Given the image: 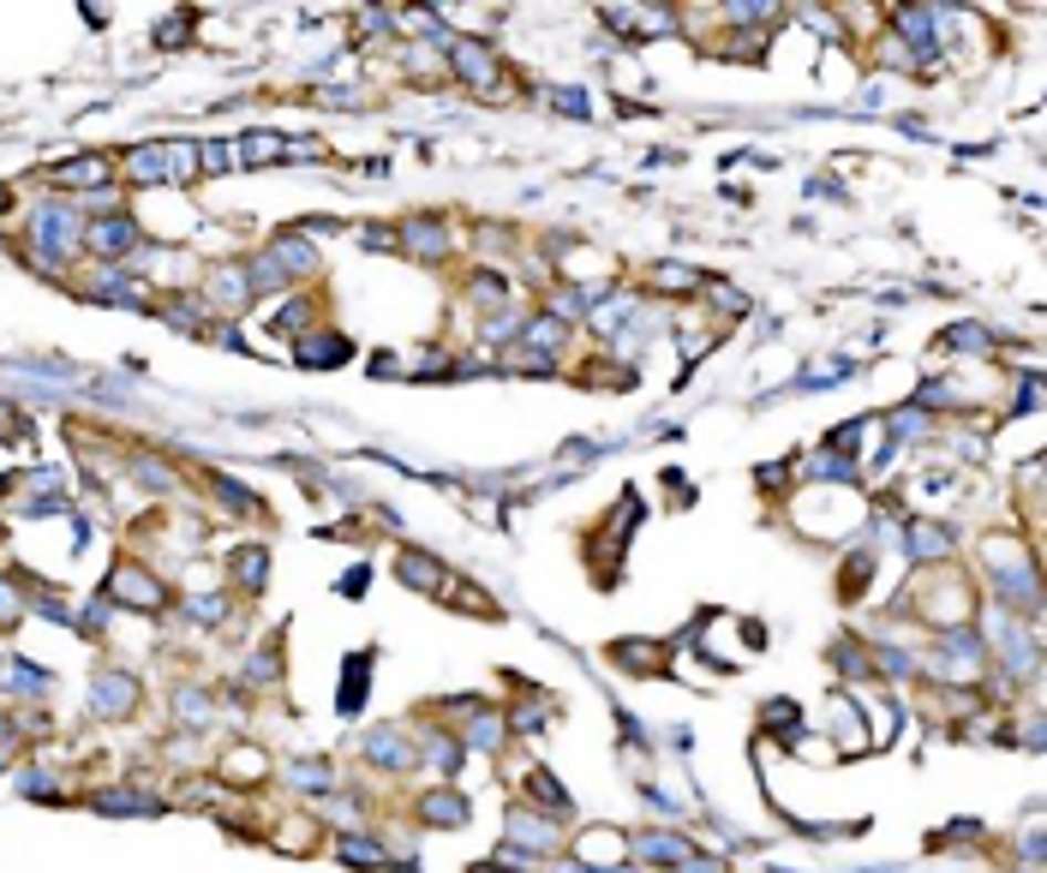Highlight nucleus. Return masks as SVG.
Here are the masks:
<instances>
[{
	"label": "nucleus",
	"instance_id": "obj_1",
	"mask_svg": "<svg viewBox=\"0 0 1047 873\" xmlns=\"http://www.w3.org/2000/svg\"><path fill=\"white\" fill-rule=\"evenodd\" d=\"M449 54H455L449 72L467 84V91H497V79H504V61H497V49H485V42L467 37V42H449Z\"/></svg>",
	"mask_w": 1047,
	"mask_h": 873
},
{
	"label": "nucleus",
	"instance_id": "obj_2",
	"mask_svg": "<svg viewBox=\"0 0 1047 873\" xmlns=\"http://www.w3.org/2000/svg\"><path fill=\"white\" fill-rule=\"evenodd\" d=\"M138 180H168V174H198V150L191 144H156V150H138L132 162Z\"/></svg>",
	"mask_w": 1047,
	"mask_h": 873
},
{
	"label": "nucleus",
	"instance_id": "obj_3",
	"mask_svg": "<svg viewBox=\"0 0 1047 873\" xmlns=\"http://www.w3.org/2000/svg\"><path fill=\"white\" fill-rule=\"evenodd\" d=\"M402 240V251H413V258H444L449 251V228L444 221H432V216H407V228L395 233Z\"/></svg>",
	"mask_w": 1047,
	"mask_h": 873
},
{
	"label": "nucleus",
	"instance_id": "obj_4",
	"mask_svg": "<svg viewBox=\"0 0 1047 873\" xmlns=\"http://www.w3.org/2000/svg\"><path fill=\"white\" fill-rule=\"evenodd\" d=\"M84 240H91L96 258H126V251L138 246V228H132L126 216H114V221H102V228H91Z\"/></svg>",
	"mask_w": 1047,
	"mask_h": 873
},
{
	"label": "nucleus",
	"instance_id": "obj_5",
	"mask_svg": "<svg viewBox=\"0 0 1047 873\" xmlns=\"http://www.w3.org/2000/svg\"><path fill=\"white\" fill-rule=\"evenodd\" d=\"M300 347H305V353H300L305 365H330V360L342 365V360H348V342H342V335H305Z\"/></svg>",
	"mask_w": 1047,
	"mask_h": 873
},
{
	"label": "nucleus",
	"instance_id": "obj_6",
	"mask_svg": "<svg viewBox=\"0 0 1047 873\" xmlns=\"http://www.w3.org/2000/svg\"><path fill=\"white\" fill-rule=\"evenodd\" d=\"M210 293H216V305H246V276L234 270V263H222L210 281Z\"/></svg>",
	"mask_w": 1047,
	"mask_h": 873
},
{
	"label": "nucleus",
	"instance_id": "obj_7",
	"mask_svg": "<svg viewBox=\"0 0 1047 873\" xmlns=\"http://www.w3.org/2000/svg\"><path fill=\"white\" fill-rule=\"evenodd\" d=\"M987 342H994V335H987L982 323H964V330H952V335H946V347H952V353H987Z\"/></svg>",
	"mask_w": 1047,
	"mask_h": 873
},
{
	"label": "nucleus",
	"instance_id": "obj_8",
	"mask_svg": "<svg viewBox=\"0 0 1047 873\" xmlns=\"http://www.w3.org/2000/svg\"><path fill=\"white\" fill-rule=\"evenodd\" d=\"M551 102H557L563 114H587V96H581V91H557Z\"/></svg>",
	"mask_w": 1047,
	"mask_h": 873
},
{
	"label": "nucleus",
	"instance_id": "obj_9",
	"mask_svg": "<svg viewBox=\"0 0 1047 873\" xmlns=\"http://www.w3.org/2000/svg\"><path fill=\"white\" fill-rule=\"evenodd\" d=\"M7 210H12V191H7V186H0V216H7Z\"/></svg>",
	"mask_w": 1047,
	"mask_h": 873
}]
</instances>
